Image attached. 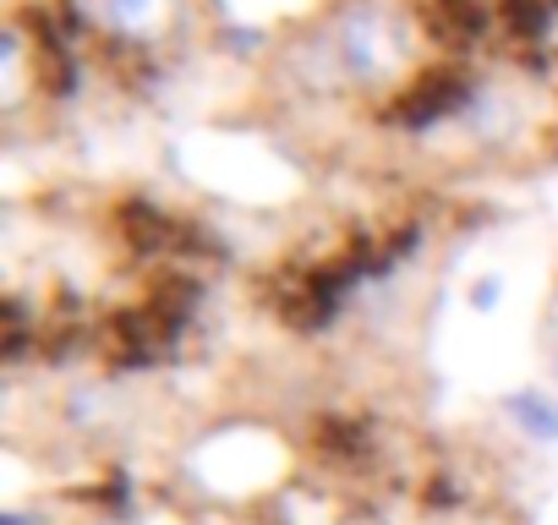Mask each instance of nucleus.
<instances>
[{
	"instance_id": "2",
	"label": "nucleus",
	"mask_w": 558,
	"mask_h": 525,
	"mask_svg": "<svg viewBox=\"0 0 558 525\" xmlns=\"http://www.w3.org/2000/svg\"><path fill=\"white\" fill-rule=\"evenodd\" d=\"M83 17L132 50H159L181 34L186 23V0H83Z\"/></svg>"
},
{
	"instance_id": "4",
	"label": "nucleus",
	"mask_w": 558,
	"mask_h": 525,
	"mask_svg": "<svg viewBox=\"0 0 558 525\" xmlns=\"http://www.w3.org/2000/svg\"><path fill=\"white\" fill-rule=\"evenodd\" d=\"M498 291H504V285H498V274L476 280V285H471V307H476V313H493V307H498Z\"/></svg>"
},
{
	"instance_id": "1",
	"label": "nucleus",
	"mask_w": 558,
	"mask_h": 525,
	"mask_svg": "<svg viewBox=\"0 0 558 525\" xmlns=\"http://www.w3.org/2000/svg\"><path fill=\"white\" fill-rule=\"evenodd\" d=\"M329 72L351 88H389L405 77L411 56H416V34L411 17L395 0H345V7L324 23L318 39Z\"/></svg>"
},
{
	"instance_id": "3",
	"label": "nucleus",
	"mask_w": 558,
	"mask_h": 525,
	"mask_svg": "<svg viewBox=\"0 0 558 525\" xmlns=\"http://www.w3.org/2000/svg\"><path fill=\"white\" fill-rule=\"evenodd\" d=\"M509 422L531 438V443H558V400H547V394H509Z\"/></svg>"
},
{
	"instance_id": "5",
	"label": "nucleus",
	"mask_w": 558,
	"mask_h": 525,
	"mask_svg": "<svg viewBox=\"0 0 558 525\" xmlns=\"http://www.w3.org/2000/svg\"><path fill=\"white\" fill-rule=\"evenodd\" d=\"M553 394H558V356H553Z\"/></svg>"
}]
</instances>
